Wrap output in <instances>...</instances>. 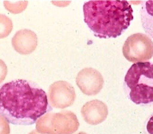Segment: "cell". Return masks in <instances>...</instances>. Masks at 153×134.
Returning a JSON list of instances; mask_svg holds the SVG:
<instances>
[{
    "mask_svg": "<svg viewBox=\"0 0 153 134\" xmlns=\"http://www.w3.org/2000/svg\"><path fill=\"white\" fill-rule=\"evenodd\" d=\"M51 110L45 92L32 82L17 79L0 86V114L15 125H32Z\"/></svg>",
    "mask_w": 153,
    "mask_h": 134,
    "instance_id": "obj_1",
    "label": "cell"
},
{
    "mask_svg": "<svg viewBox=\"0 0 153 134\" xmlns=\"http://www.w3.org/2000/svg\"><path fill=\"white\" fill-rule=\"evenodd\" d=\"M133 13L131 5L126 1H89L83 5L84 22L99 38L120 36L133 20Z\"/></svg>",
    "mask_w": 153,
    "mask_h": 134,
    "instance_id": "obj_2",
    "label": "cell"
},
{
    "mask_svg": "<svg viewBox=\"0 0 153 134\" xmlns=\"http://www.w3.org/2000/svg\"><path fill=\"white\" fill-rule=\"evenodd\" d=\"M123 87L127 98L135 104H153V63L133 64L125 75Z\"/></svg>",
    "mask_w": 153,
    "mask_h": 134,
    "instance_id": "obj_3",
    "label": "cell"
},
{
    "mask_svg": "<svg viewBox=\"0 0 153 134\" xmlns=\"http://www.w3.org/2000/svg\"><path fill=\"white\" fill-rule=\"evenodd\" d=\"M122 52L126 59L130 62H144L153 57V42L146 34L134 33L125 40Z\"/></svg>",
    "mask_w": 153,
    "mask_h": 134,
    "instance_id": "obj_4",
    "label": "cell"
},
{
    "mask_svg": "<svg viewBox=\"0 0 153 134\" xmlns=\"http://www.w3.org/2000/svg\"><path fill=\"white\" fill-rule=\"evenodd\" d=\"M103 77L97 70L86 67L80 70L76 77V83L82 92L87 95L96 94L103 85Z\"/></svg>",
    "mask_w": 153,
    "mask_h": 134,
    "instance_id": "obj_5",
    "label": "cell"
},
{
    "mask_svg": "<svg viewBox=\"0 0 153 134\" xmlns=\"http://www.w3.org/2000/svg\"><path fill=\"white\" fill-rule=\"evenodd\" d=\"M75 96L74 89L66 81H57L51 84L48 90L49 102L55 108H65L71 104L70 99Z\"/></svg>",
    "mask_w": 153,
    "mask_h": 134,
    "instance_id": "obj_6",
    "label": "cell"
},
{
    "mask_svg": "<svg viewBox=\"0 0 153 134\" xmlns=\"http://www.w3.org/2000/svg\"><path fill=\"white\" fill-rule=\"evenodd\" d=\"M14 49L20 54H29L33 52L38 45V38L35 33L25 29L17 31L11 40Z\"/></svg>",
    "mask_w": 153,
    "mask_h": 134,
    "instance_id": "obj_7",
    "label": "cell"
},
{
    "mask_svg": "<svg viewBox=\"0 0 153 134\" xmlns=\"http://www.w3.org/2000/svg\"><path fill=\"white\" fill-rule=\"evenodd\" d=\"M140 17L143 30L153 38V0L142 2Z\"/></svg>",
    "mask_w": 153,
    "mask_h": 134,
    "instance_id": "obj_8",
    "label": "cell"
},
{
    "mask_svg": "<svg viewBox=\"0 0 153 134\" xmlns=\"http://www.w3.org/2000/svg\"><path fill=\"white\" fill-rule=\"evenodd\" d=\"M13 29L11 20L7 15L0 14V39L9 35Z\"/></svg>",
    "mask_w": 153,
    "mask_h": 134,
    "instance_id": "obj_9",
    "label": "cell"
},
{
    "mask_svg": "<svg viewBox=\"0 0 153 134\" xmlns=\"http://www.w3.org/2000/svg\"><path fill=\"white\" fill-rule=\"evenodd\" d=\"M27 1H19V2H11L4 1V6L7 10L12 13H19L23 11L27 4Z\"/></svg>",
    "mask_w": 153,
    "mask_h": 134,
    "instance_id": "obj_10",
    "label": "cell"
},
{
    "mask_svg": "<svg viewBox=\"0 0 153 134\" xmlns=\"http://www.w3.org/2000/svg\"><path fill=\"white\" fill-rule=\"evenodd\" d=\"M143 129V134H153V112L146 119Z\"/></svg>",
    "mask_w": 153,
    "mask_h": 134,
    "instance_id": "obj_11",
    "label": "cell"
},
{
    "mask_svg": "<svg viewBox=\"0 0 153 134\" xmlns=\"http://www.w3.org/2000/svg\"><path fill=\"white\" fill-rule=\"evenodd\" d=\"M10 128L8 121L0 114V134H10Z\"/></svg>",
    "mask_w": 153,
    "mask_h": 134,
    "instance_id": "obj_12",
    "label": "cell"
},
{
    "mask_svg": "<svg viewBox=\"0 0 153 134\" xmlns=\"http://www.w3.org/2000/svg\"><path fill=\"white\" fill-rule=\"evenodd\" d=\"M7 74V67L4 61L0 59V83L2 82Z\"/></svg>",
    "mask_w": 153,
    "mask_h": 134,
    "instance_id": "obj_13",
    "label": "cell"
},
{
    "mask_svg": "<svg viewBox=\"0 0 153 134\" xmlns=\"http://www.w3.org/2000/svg\"><path fill=\"white\" fill-rule=\"evenodd\" d=\"M28 134H45V133H41L39 132L38 131H37L36 129H35V130H32V131H31L29 133H28Z\"/></svg>",
    "mask_w": 153,
    "mask_h": 134,
    "instance_id": "obj_14",
    "label": "cell"
}]
</instances>
